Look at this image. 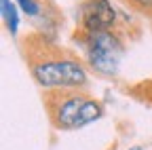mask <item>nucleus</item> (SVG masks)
Masks as SVG:
<instances>
[{
  "instance_id": "1",
  "label": "nucleus",
  "mask_w": 152,
  "mask_h": 150,
  "mask_svg": "<svg viewBox=\"0 0 152 150\" xmlns=\"http://www.w3.org/2000/svg\"><path fill=\"white\" fill-rule=\"evenodd\" d=\"M49 112L57 127L78 129L102 116V104L76 91H61L49 97Z\"/></svg>"
},
{
  "instance_id": "2",
  "label": "nucleus",
  "mask_w": 152,
  "mask_h": 150,
  "mask_svg": "<svg viewBox=\"0 0 152 150\" xmlns=\"http://www.w3.org/2000/svg\"><path fill=\"white\" fill-rule=\"evenodd\" d=\"M32 74L38 85L47 89H78L87 85V74L83 66L68 57H53L40 59L32 64Z\"/></svg>"
},
{
  "instance_id": "3",
  "label": "nucleus",
  "mask_w": 152,
  "mask_h": 150,
  "mask_svg": "<svg viewBox=\"0 0 152 150\" xmlns=\"http://www.w3.org/2000/svg\"><path fill=\"white\" fill-rule=\"evenodd\" d=\"M123 42L112 30L110 32H93L87 34V61L99 74H116L123 59Z\"/></svg>"
},
{
  "instance_id": "4",
  "label": "nucleus",
  "mask_w": 152,
  "mask_h": 150,
  "mask_svg": "<svg viewBox=\"0 0 152 150\" xmlns=\"http://www.w3.org/2000/svg\"><path fill=\"white\" fill-rule=\"evenodd\" d=\"M116 23V11L110 0H85L80 7V26L87 34L110 32Z\"/></svg>"
},
{
  "instance_id": "5",
  "label": "nucleus",
  "mask_w": 152,
  "mask_h": 150,
  "mask_svg": "<svg viewBox=\"0 0 152 150\" xmlns=\"http://www.w3.org/2000/svg\"><path fill=\"white\" fill-rule=\"evenodd\" d=\"M2 19L9 28L11 34H17V28H19V17H17V9L11 0H2Z\"/></svg>"
},
{
  "instance_id": "6",
  "label": "nucleus",
  "mask_w": 152,
  "mask_h": 150,
  "mask_svg": "<svg viewBox=\"0 0 152 150\" xmlns=\"http://www.w3.org/2000/svg\"><path fill=\"white\" fill-rule=\"evenodd\" d=\"M127 4L133 7L135 11H140V13L152 15V0H127Z\"/></svg>"
},
{
  "instance_id": "7",
  "label": "nucleus",
  "mask_w": 152,
  "mask_h": 150,
  "mask_svg": "<svg viewBox=\"0 0 152 150\" xmlns=\"http://www.w3.org/2000/svg\"><path fill=\"white\" fill-rule=\"evenodd\" d=\"M15 2H19V7H21L28 15H38V11H40V7H38L36 0H15Z\"/></svg>"
}]
</instances>
